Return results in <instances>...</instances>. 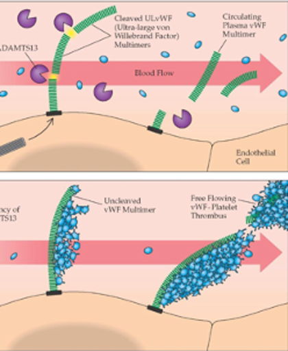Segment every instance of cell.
I'll return each instance as SVG.
<instances>
[{"label": "cell", "mask_w": 288, "mask_h": 351, "mask_svg": "<svg viewBox=\"0 0 288 351\" xmlns=\"http://www.w3.org/2000/svg\"><path fill=\"white\" fill-rule=\"evenodd\" d=\"M31 10L29 8H26V10H23V11L20 12L19 14H18V23H19L20 26L25 28V29H29V28H33L35 26V23H38V18L34 16V18H31Z\"/></svg>", "instance_id": "7a4b0ae2"}, {"label": "cell", "mask_w": 288, "mask_h": 351, "mask_svg": "<svg viewBox=\"0 0 288 351\" xmlns=\"http://www.w3.org/2000/svg\"><path fill=\"white\" fill-rule=\"evenodd\" d=\"M173 123L178 128H186L192 123V117L189 112L182 111V118H178L177 115H173Z\"/></svg>", "instance_id": "5b68a950"}, {"label": "cell", "mask_w": 288, "mask_h": 351, "mask_svg": "<svg viewBox=\"0 0 288 351\" xmlns=\"http://www.w3.org/2000/svg\"><path fill=\"white\" fill-rule=\"evenodd\" d=\"M53 25H55L57 31L63 33L65 31V26H73V19L68 13H60L53 20Z\"/></svg>", "instance_id": "3957f363"}, {"label": "cell", "mask_w": 288, "mask_h": 351, "mask_svg": "<svg viewBox=\"0 0 288 351\" xmlns=\"http://www.w3.org/2000/svg\"><path fill=\"white\" fill-rule=\"evenodd\" d=\"M106 85V83H100V84L95 86V97L99 101H107V100L110 99V97L113 95L112 91H105Z\"/></svg>", "instance_id": "277c9868"}, {"label": "cell", "mask_w": 288, "mask_h": 351, "mask_svg": "<svg viewBox=\"0 0 288 351\" xmlns=\"http://www.w3.org/2000/svg\"><path fill=\"white\" fill-rule=\"evenodd\" d=\"M47 73H49V68L45 64H35L31 69L29 76L36 84H46Z\"/></svg>", "instance_id": "6da1fadb"}]
</instances>
